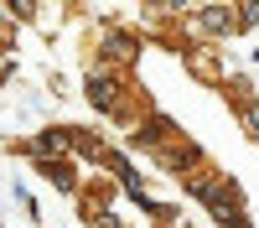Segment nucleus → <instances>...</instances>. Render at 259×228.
I'll return each instance as SVG.
<instances>
[{
    "mask_svg": "<svg viewBox=\"0 0 259 228\" xmlns=\"http://www.w3.org/2000/svg\"><path fill=\"white\" fill-rule=\"evenodd\" d=\"M6 47H11V36H6V31H0V52H6Z\"/></svg>",
    "mask_w": 259,
    "mask_h": 228,
    "instance_id": "nucleus-7",
    "label": "nucleus"
},
{
    "mask_svg": "<svg viewBox=\"0 0 259 228\" xmlns=\"http://www.w3.org/2000/svg\"><path fill=\"white\" fill-rule=\"evenodd\" d=\"M244 124H249V135L259 140V104H244Z\"/></svg>",
    "mask_w": 259,
    "mask_h": 228,
    "instance_id": "nucleus-6",
    "label": "nucleus"
},
{
    "mask_svg": "<svg viewBox=\"0 0 259 228\" xmlns=\"http://www.w3.org/2000/svg\"><path fill=\"white\" fill-rule=\"evenodd\" d=\"M197 26H202V31H212V36H228L233 26H239V16H233L228 6H207V11L197 16Z\"/></svg>",
    "mask_w": 259,
    "mask_h": 228,
    "instance_id": "nucleus-2",
    "label": "nucleus"
},
{
    "mask_svg": "<svg viewBox=\"0 0 259 228\" xmlns=\"http://www.w3.org/2000/svg\"><path fill=\"white\" fill-rule=\"evenodd\" d=\"M239 26H259V0H244L239 6Z\"/></svg>",
    "mask_w": 259,
    "mask_h": 228,
    "instance_id": "nucleus-5",
    "label": "nucleus"
},
{
    "mask_svg": "<svg viewBox=\"0 0 259 228\" xmlns=\"http://www.w3.org/2000/svg\"><path fill=\"white\" fill-rule=\"evenodd\" d=\"M166 6H177V11H182V6H192V0H166Z\"/></svg>",
    "mask_w": 259,
    "mask_h": 228,
    "instance_id": "nucleus-8",
    "label": "nucleus"
},
{
    "mask_svg": "<svg viewBox=\"0 0 259 228\" xmlns=\"http://www.w3.org/2000/svg\"><path fill=\"white\" fill-rule=\"evenodd\" d=\"M104 52H109L114 62H130L140 47H135V36H130V31H109V36H104Z\"/></svg>",
    "mask_w": 259,
    "mask_h": 228,
    "instance_id": "nucleus-3",
    "label": "nucleus"
},
{
    "mask_svg": "<svg viewBox=\"0 0 259 228\" xmlns=\"http://www.w3.org/2000/svg\"><path fill=\"white\" fill-rule=\"evenodd\" d=\"M68 151V130H41L36 135V156H62Z\"/></svg>",
    "mask_w": 259,
    "mask_h": 228,
    "instance_id": "nucleus-4",
    "label": "nucleus"
},
{
    "mask_svg": "<svg viewBox=\"0 0 259 228\" xmlns=\"http://www.w3.org/2000/svg\"><path fill=\"white\" fill-rule=\"evenodd\" d=\"M89 104L104 109V114H119V83H114L109 73H94V78H89Z\"/></svg>",
    "mask_w": 259,
    "mask_h": 228,
    "instance_id": "nucleus-1",
    "label": "nucleus"
}]
</instances>
